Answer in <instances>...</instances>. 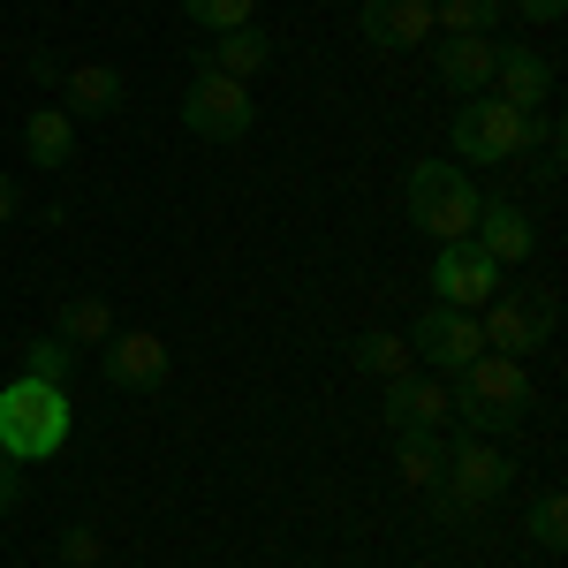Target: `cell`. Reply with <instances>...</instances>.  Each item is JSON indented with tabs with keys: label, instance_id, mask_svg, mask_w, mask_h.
I'll use <instances>...</instances> for the list:
<instances>
[{
	"label": "cell",
	"instance_id": "cell-1",
	"mask_svg": "<svg viewBox=\"0 0 568 568\" xmlns=\"http://www.w3.org/2000/svg\"><path fill=\"white\" fill-rule=\"evenodd\" d=\"M447 394H455V425H463V433H485V439L493 433H524V417L538 409L524 356H500V349L470 356V364L447 379Z\"/></svg>",
	"mask_w": 568,
	"mask_h": 568
},
{
	"label": "cell",
	"instance_id": "cell-2",
	"mask_svg": "<svg viewBox=\"0 0 568 568\" xmlns=\"http://www.w3.org/2000/svg\"><path fill=\"white\" fill-rule=\"evenodd\" d=\"M69 425H77V409H69V394L53 387V379H23L16 372V387H0V455L8 463L61 455L69 447Z\"/></svg>",
	"mask_w": 568,
	"mask_h": 568
},
{
	"label": "cell",
	"instance_id": "cell-3",
	"mask_svg": "<svg viewBox=\"0 0 568 568\" xmlns=\"http://www.w3.org/2000/svg\"><path fill=\"white\" fill-rule=\"evenodd\" d=\"M402 205H409V227H425L433 243H463L470 227H478V182L463 175V168H447V160H417L409 182H402Z\"/></svg>",
	"mask_w": 568,
	"mask_h": 568
},
{
	"label": "cell",
	"instance_id": "cell-4",
	"mask_svg": "<svg viewBox=\"0 0 568 568\" xmlns=\"http://www.w3.org/2000/svg\"><path fill=\"white\" fill-rule=\"evenodd\" d=\"M500 493H508V455L485 447V439H463V447L447 455L439 485H433V516L439 524H470V516H485Z\"/></svg>",
	"mask_w": 568,
	"mask_h": 568
},
{
	"label": "cell",
	"instance_id": "cell-5",
	"mask_svg": "<svg viewBox=\"0 0 568 568\" xmlns=\"http://www.w3.org/2000/svg\"><path fill=\"white\" fill-rule=\"evenodd\" d=\"M530 136H538V114L500 106L493 91H478V99L455 106V152H463V168H508Z\"/></svg>",
	"mask_w": 568,
	"mask_h": 568
},
{
	"label": "cell",
	"instance_id": "cell-6",
	"mask_svg": "<svg viewBox=\"0 0 568 568\" xmlns=\"http://www.w3.org/2000/svg\"><path fill=\"white\" fill-rule=\"evenodd\" d=\"M182 122L197 136H213V144H235V136H251V122H258V99H251V84L220 77V69H197L190 91H182Z\"/></svg>",
	"mask_w": 568,
	"mask_h": 568
},
{
	"label": "cell",
	"instance_id": "cell-7",
	"mask_svg": "<svg viewBox=\"0 0 568 568\" xmlns=\"http://www.w3.org/2000/svg\"><path fill=\"white\" fill-rule=\"evenodd\" d=\"M478 334H485V349H500V356L546 349V334H554V296H516V288H500L493 304H478Z\"/></svg>",
	"mask_w": 568,
	"mask_h": 568
},
{
	"label": "cell",
	"instance_id": "cell-8",
	"mask_svg": "<svg viewBox=\"0 0 568 568\" xmlns=\"http://www.w3.org/2000/svg\"><path fill=\"white\" fill-rule=\"evenodd\" d=\"M409 349L433 364L439 379H455L470 356H485V334H478V311H455V304H433L417 326H409Z\"/></svg>",
	"mask_w": 568,
	"mask_h": 568
},
{
	"label": "cell",
	"instance_id": "cell-9",
	"mask_svg": "<svg viewBox=\"0 0 568 568\" xmlns=\"http://www.w3.org/2000/svg\"><path fill=\"white\" fill-rule=\"evenodd\" d=\"M500 296V265L485 258L478 243L463 235V243H439L433 258V304H455V311H478Z\"/></svg>",
	"mask_w": 568,
	"mask_h": 568
},
{
	"label": "cell",
	"instance_id": "cell-10",
	"mask_svg": "<svg viewBox=\"0 0 568 568\" xmlns=\"http://www.w3.org/2000/svg\"><path fill=\"white\" fill-rule=\"evenodd\" d=\"M99 372H106V387H122V394H152V387H168L175 356H168V342H160V334L114 326V342L99 349Z\"/></svg>",
	"mask_w": 568,
	"mask_h": 568
},
{
	"label": "cell",
	"instance_id": "cell-11",
	"mask_svg": "<svg viewBox=\"0 0 568 568\" xmlns=\"http://www.w3.org/2000/svg\"><path fill=\"white\" fill-rule=\"evenodd\" d=\"M379 409H387V433H447V425H455V394H447V379H417V372H409V379H387V402H379Z\"/></svg>",
	"mask_w": 568,
	"mask_h": 568
},
{
	"label": "cell",
	"instance_id": "cell-12",
	"mask_svg": "<svg viewBox=\"0 0 568 568\" xmlns=\"http://www.w3.org/2000/svg\"><path fill=\"white\" fill-rule=\"evenodd\" d=\"M470 243H478L493 265H524L538 251V227H530L524 205H508V197H485L478 205V227H470Z\"/></svg>",
	"mask_w": 568,
	"mask_h": 568
},
{
	"label": "cell",
	"instance_id": "cell-13",
	"mask_svg": "<svg viewBox=\"0 0 568 568\" xmlns=\"http://www.w3.org/2000/svg\"><path fill=\"white\" fill-rule=\"evenodd\" d=\"M493 99H500V106H516V114H538V106H546V99H554V61H546V53H524V45H516V53H508V45H500V61H493Z\"/></svg>",
	"mask_w": 568,
	"mask_h": 568
},
{
	"label": "cell",
	"instance_id": "cell-14",
	"mask_svg": "<svg viewBox=\"0 0 568 568\" xmlns=\"http://www.w3.org/2000/svg\"><path fill=\"white\" fill-rule=\"evenodd\" d=\"M364 39L387 53L433 45V0H364Z\"/></svg>",
	"mask_w": 568,
	"mask_h": 568
},
{
	"label": "cell",
	"instance_id": "cell-15",
	"mask_svg": "<svg viewBox=\"0 0 568 568\" xmlns=\"http://www.w3.org/2000/svg\"><path fill=\"white\" fill-rule=\"evenodd\" d=\"M61 91H69L77 114H114V106L130 99V77H122L114 61H69V69H61Z\"/></svg>",
	"mask_w": 568,
	"mask_h": 568
},
{
	"label": "cell",
	"instance_id": "cell-16",
	"mask_svg": "<svg viewBox=\"0 0 568 568\" xmlns=\"http://www.w3.org/2000/svg\"><path fill=\"white\" fill-rule=\"evenodd\" d=\"M197 69H220V77H235V84H251L258 69H273V39H265L258 23H243V31H220L205 53H197Z\"/></svg>",
	"mask_w": 568,
	"mask_h": 568
},
{
	"label": "cell",
	"instance_id": "cell-17",
	"mask_svg": "<svg viewBox=\"0 0 568 568\" xmlns=\"http://www.w3.org/2000/svg\"><path fill=\"white\" fill-rule=\"evenodd\" d=\"M493 61H500V45L493 39H447L439 45V84L463 91V99H478L493 84Z\"/></svg>",
	"mask_w": 568,
	"mask_h": 568
},
{
	"label": "cell",
	"instance_id": "cell-18",
	"mask_svg": "<svg viewBox=\"0 0 568 568\" xmlns=\"http://www.w3.org/2000/svg\"><path fill=\"white\" fill-rule=\"evenodd\" d=\"M23 152H31V168H69V152H77V122H69V106H31V122H23Z\"/></svg>",
	"mask_w": 568,
	"mask_h": 568
},
{
	"label": "cell",
	"instance_id": "cell-19",
	"mask_svg": "<svg viewBox=\"0 0 568 568\" xmlns=\"http://www.w3.org/2000/svg\"><path fill=\"white\" fill-rule=\"evenodd\" d=\"M508 0H433V39H493Z\"/></svg>",
	"mask_w": 568,
	"mask_h": 568
},
{
	"label": "cell",
	"instance_id": "cell-20",
	"mask_svg": "<svg viewBox=\"0 0 568 568\" xmlns=\"http://www.w3.org/2000/svg\"><path fill=\"white\" fill-rule=\"evenodd\" d=\"M439 470H447V447H439V433H394V478L409 485V493H433Z\"/></svg>",
	"mask_w": 568,
	"mask_h": 568
},
{
	"label": "cell",
	"instance_id": "cell-21",
	"mask_svg": "<svg viewBox=\"0 0 568 568\" xmlns=\"http://www.w3.org/2000/svg\"><path fill=\"white\" fill-rule=\"evenodd\" d=\"M53 334H61L69 349H106V342H114V304H106V296H69Z\"/></svg>",
	"mask_w": 568,
	"mask_h": 568
},
{
	"label": "cell",
	"instance_id": "cell-22",
	"mask_svg": "<svg viewBox=\"0 0 568 568\" xmlns=\"http://www.w3.org/2000/svg\"><path fill=\"white\" fill-rule=\"evenodd\" d=\"M349 356L364 364V372H372V379H409V372H417V349H409V334H364Z\"/></svg>",
	"mask_w": 568,
	"mask_h": 568
},
{
	"label": "cell",
	"instance_id": "cell-23",
	"mask_svg": "<svg viewBox=\"0 0 568 568\" xmlns=\"http://www.w3.org/2000/svg\"><path fill=\"white\" fill-rule=\"evenodd\" d=\"M182 16H190V23H197V31H243V23H251V16H258V0H182Z\"/></svg>",
	"mask_w": 568,
	"mask_h": 568
},
{
	"label": "cell",
	"instance_id": "cell-24",
	"mask_svg": "<svg viewBox=\"0 0 568 568\" xmlns=\"http://www.w3.org/2000/svg\"><path fill=\"white\" fill-rule=\"evenodd\" d=\"M69 364H77V349L61 342V334H39V342H23V379H69Z\"/></svg>",
	"mask_w": 568,
	"mask_h": 568
},
{
	"label": "cell",
	"instance_id": "cell-25",
	"mask_svg": "<svg viewBox=\"0 0 568 568\" xmlns=\"http://www.w3.org/2000/svg\"><path fill=\"white\" fill-rule=\"evenodd\" d=\"M530 538H538L546 554H561V546H568V493H546V500L530 508Z\"/></svg>",
	"mask_w": 568,
	"mask_h": 568
},
{
	"label": "cell",
	"instance_id": "cell-26",
	"mask_svg": "<svg viewBox=\"0 0 568 568\" xmlns=\"http://www.w3.org/2000/svg\"><path fill=\"white\" fill-rule=\"evenodd\" d=\"M61 561H69V568H99V561H106V530L77 524L69 538H61Z\"/></svg>",
	"mask_w": 568,
	"mask_h": 568
},
{
	"label": "cell",
	"instance_id": "cell-27",
	"mask_svg": "<svg viewBox=\"0 0 568 568\" xmlns=\"http://www.w3.org/2000/svg\"><path fill=\"white\" fill-rule=\"evenodd\" d=\"M508 8H516L524 23H561L568 16V0H508Z\"/></svg>",
	"mask_w": 568,
	"mask_h": 568
},
{
	"label": "cell",
	"instance_id": "cell-28",
	"mask_svg": "<svg viewBox=\"0 0 568 568\" xmlns=\"http://www.w3.org/2000/svg\"><path fill=\"white\" fill-rule=\"evenodd\" d=\"M23 69H31V77H39V84H61V61H53V53H45V45H31V53H23Z\"/></svg>",
	"mask_w": 568,
	"mask_h": 568
},
{
	"label": "cell",
	"instance_id": "cell-29",
	"mask_svg": "<svg viewBox=\"0 0 568 568\" xmlns=\"http://www.w3.org/2000/svg\"><path fill=\"white\" fill-rule=\"evenodd\" d=\"M8 508H16V463L0 455V516H8Z\"/></svg>",
	"mask_w": 568,
	"mask_h": 568
},
{
	"label": "cell",
	"instance_id": "cell-30",
	"mask_svg": "<svg viewBox=\"0 0 568 568\" xmlns=\"http://www.w3.org/2000/svg\"><path fill=\"white\" fill-rule=\"evenodd\" d=\"M16 220V182H8V168H0V227Z\"/></svg>",
	"mask_w": 568,
	"mask_h": 568
}]
</instances>
